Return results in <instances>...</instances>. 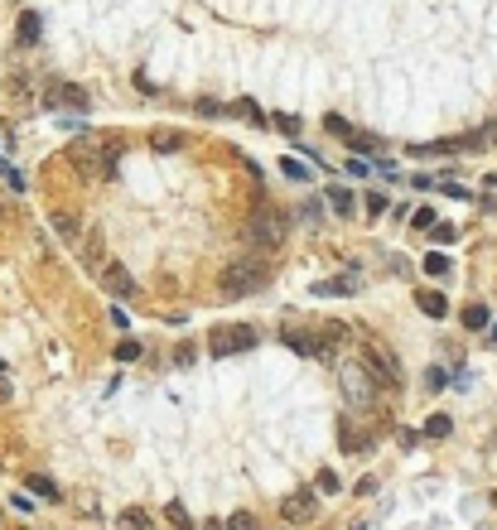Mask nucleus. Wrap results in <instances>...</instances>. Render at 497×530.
<instances>
[{
  "label": "nucleus",
  "instance_id": "72a5a7b5",
  "mask_svg": "<svg viewBox=\"0 0 497 530\" xmlns=\"http://www.w3.org/2000/svg\"><path fill=\"white\" fill-rule=\"evenodd\" d=\"M276 126H280L285 135H300V121H295V116H276Z\"/></svg>",
  "mask_w": 497,
  "mask_h": 530
},
{
  "label": "nucleus",
  "instance_id": "20e7f679",
  "mask_svg": "<svg viewBox=\"0 0 497 530\" xmlns=\"http://www.w3.org/2000/svg\"><path fill=\"white\" fill-rule=\"evenodd\" d=\"M362 367L377 371L372 381H382V386H391V391H396V386H401V376H406L401 362H396V352H391L387 343H367V347H362Z\"/></svg>",
  "mask_w": 497,
  "mask_h": 530
},
{
  "label": "nucleus",
  "instance_id": "9b49d317",
  "mask_svg": "<svg viewBox=\"0 0 497 530\" xmlns=\"http://www.w3.org/2000/svg\"><path fill=\"white\" fill-rule=\"evenodd\" d=\"M415 299H420V314L425 318H449V299L440 290H420Z\"/></svg>",
  "mask_w": 497,
  "mask_h": 530
},
{
  "label": "nucleus",
  "instance_id": "0eeeda50",
  "mask_svg": "<svg viewBox=\"0 0 497 530\" xmlns=\"http://www.w3.org/2000/svg\"><path fill=\"white\" fill-rule=\"evenodd\" d=\"M251 347H256V328H247V323L213 333V357H237V352H251Z\"/></svg>",
  "mask_w": 497,
  "mask_h": 530
},
{
  "label": "nucleus",
  "instance_id": "2f4dec72",
  "mask_svg": "<svg viewBox=\"0 0 497 530\" xmlns=\"http://www.w3.org/2000/svg\"><path fill=\"white\" fill-rule=\"evenodd\" d=\"M367 212L382 217V212H387V198H382V193H367Z\"/></svg>",
  "mask_w": 497,
  "mask_h": 530
},
{
  "label": "nucleus",
  "instance_id": "f704fd0d",
  "mask_svg": "<svg viewBox=\"0 0 497 530\" xmlns=\"http://www.w3.org/2000/svg\"><path fill=\"white\" fill-rule=\"evenodd\" d=\"M415 227H425V232H430V227H435V212L420 208V212H415Z\"/></svg>",
  "mask_w": 497,
  "mask_h": 530
},
{
  "label": "nucleus",
  "instance_id": "c9c22d12",
  "mask_svg": "<svg viewBox=\"0 0 497 530\" xmlns=\"http://www.w3.org/2000/svg\"><path fill=\"white\" fill-rule=\"evenodd\" d=\"M488 140H493V145H497V121H493V126H488Z\"/></svg>",
  "mask_w": 497,
  "mask_h": 530
},
{
  "label": "nucleus",
  "instance_id": "7c9ffc66",
  "mask_svg": "<svg viewBox=\"0 0 497 530\" xmlns=\"http://www.w3.org/2000/svg\"><path fill=\"white\" fill-rule=\"evenodd\" d=\"M314 482H319L324 492H338V473H333V468H319V477H314Z\"/></svg>",
  "mask_w": 497,
  "mask_h": 530
},
{
  "label": "nucleus",
  "instance_id": "9d476101",
  "mask_svg": "<svg viewBox=\"0 0 497 530\" xmlns=\"http://www.w3.org/2000/svg\"><path fill=\"white\" fill-rule=\"evenodd\" d=\"M314 511H319V502H314V492H304V487L280 502V516H285L290 526H295V521H314Z\"/></svg>",
  "mask_w": 497,
  "mask_h": 530
},
{
  "label": "nucleus",
  "instance_id": "c756f323",
  "mask_svg": "<svg viewBox=\"0 0 497 530\" xmlns=\"http://www.w3.org/2000/svg\"><path fill=\"white\" fill-rule=\"evenodd\" d=\"M430 237H435V246H449V241L459 237V227H449V222H444V227H430Z\"/></svg>",
  "mask_w": 497,
  "mask_h": 530
},
{
  "label": "nucleus",
  "instance_id": "bb28decb",
  "mask_svg": "<svg viewBox=\"0 0 497 530\" xmlns=\"http://www.w3.org/2000/svg\"><path fill=\"white\" fill-rule=\"evenodd\" d=\"M0 179H5V184L15 188V193H20V188H25V179H20V169H15V164H10V159H0Z\"/></svg>",
  "mask_w": 497,
  "mask_h": 530
},
{
  "label": "nucleus",
  "instance_id": "6ab92c4d",
  "mask_svg": "<svg viewBox=\"0 0 497 530\" xmlns=\"http://www.w3.org/2000/svg\"><path fill=\"white\" fill-rule=\"evenodd\" d=\"M464 328H473V333L488 328V304H469V309H464Z\"/></svg>",
  "mask_w": 497,
  "mask_h": 530
},
{
  "label": "nucleus",
  "instance_id": "b1692460",
  "mask_svg": "<svg viewBox=\"0 0 497 530\" xmlns=\"http://www.w3.org/2000/svg\"><path fill=\"white\" fill-rule=\"evenodd\" d=\"M140 352H145V347H140L136 338H121V343H116V362H136Z\"/></svg>",
  "mask_w": 497,
  "mask_h": 530
},
{
  "label": "nucleus",
  "instance_id": "2eb2a0df",
  "mask_svg": "<svg viewBox=\"0 0 497 530\" xmlns=\"http://www.w3.org/2000/svg\"><path fill=\"white\" fill-rule=\"evenodd\" d=\"M29 492H39L44 502H58V497H63V492L54 487V477H44V473H29Z\"/></svg>",
  "mask_w": 497,
  "mask_h": 530
},
{
  "label": "nucleus",
  "instance_id": "393cba45",
  "mask_svg": "<svg viewBox=\"0 0 497 530\" xmlns=\"http://www.w3.org/2000/svg\"><path fill=\"white\" fill-rule=\"evenodd\" d=\"M222 530H256V516H251V511H232Z\"/></svg>",
  "mask_w": 497,
  "mask_h": 530
},
{
  "label": "nucleus",
  "instance_id": "c85d7f7f",
  "mask_svg": "<svg viewBox=\"0 0 497 530\" xmlns=\"http://www.w3.org/2000/svg\"><path fill=\"white\" fill-rule=\"evenodd\" d=\"M324 126H329V131L338 135V140H348V135H353V126H348L343 116H324Z\"/></svg>",
  "mask_w": 497,
  "mask_h": 530
},
{
  "label": "nucleus",
  "instance_id": "5701e85b",
  "mask_svg": "<svg viewBox=\"0 0 497 530\" xmlns=\"http://www.w3.org/2000/svg\"><path fill=\"white\" fill-rule=\"evenodd\" d=\"M358 290V280H324V285H314V294H353Z\"/></svg>",
  "mask_w": 497,
  "mask_h": 530
},
{
  "label": "nucleus",
  "instance_id": "6e6552de",
  "mask_svg": "<svg viewBox=\"0 0 497 530\" xmlns=\"http://www.w3.org/2000/svg\"><path fill=\"white\" fill-rule=\"evenodd\" d=\"M338 381H343V396L353 400V405H367V400L377 396V381H372V376H367V367H358V362H353V367H343V376H338Z\"/></svg>",
  "mask_w": 497,
  "mask_h": 530
},
{
  "label": "nucleus",
  "instance_id": "aec40b11",
  "mask_svg": "<svg viewBox=\"0 0 497 530\" xmlns=\"http://www.w3.org/2000/svg\"><path fill=\"white\" fill-rule=\"evenodd\" d=\"M34 39H39V15L25 10V15H20V44H34Z\"/></svg>",
  "mask_w": 497,
  "mask_h": 530
},
{
  "label": "nucleus",
  "instance_id": "1a4fd4ad",
  "mask_svg": "<svg viewBox=\"0 0 497 530\" xmlns=\"http://www.w3.org/2000/svg\"><path fill=\"white\" fill-rule=\"evenodd\" d=\"M102 285H107V294H116V299H131V294H136V275L121 261H107L102 265Z\"/></svg>",
  "mask_w": 497,
  "mask_h": 530
},
{
  "label": "nucleus",
  "instance_id": "cd10ccee",
  "mask_svg": "<svg viewBox=\"0 0 497 530\" xmlns=\"http://www.w3.org/2000/svg\"><path fill=\"white\" fill-rule=\"evenodd\" d=\"M169 521H174V526H184V530H194V516H189V511H184V506L179 502H169V511H165Z\"/></svg>",
  "mask_w": 497,
  "mask_h": 530
},
{
  "label": "nucleus",
  "instance_id": "4c0bfd02",
  "mask_svg": "<svg viewBox=\"0 0 497 530\" xmlns=\"http://www.w3.org/2000/svg\"><path fill=\"white\" fill-rule=\"evenodd\" d=\"M0 367H5V362H0Z\"/></svg>",
  "mask_w": 497,
  "mask_h": 530
},
{
  "label": "nucleus",
  "instance_id": "7ed1b4c3",
  "mask_svg": "<svg viewBox=\"0 0 497 530\" xmlns=\"http://www.w3.org/2000/svg\"><path fill=\"white\" fill-rule=\"evenodd\" d=\"M68 164H73V174H78L83 184H97V179L107 174V150L92 145V140H73V145H68Z\"/></svg>",
  "mask_w": 497,
  "mask_h": 530
},
{
  "label": "nucleus",
  "instance_id": "473e14b6",
  "mask_svg": "<svg viewBox=\"0 0 497 530\" xmlns=\"http://www.w3.org/2000/svg\"><path fill=\"white\" fill-rule=\"evenodd\" d=\"M425 386H430V391H444V371L430 367V371H425Z\"/></svg>",
  "mask_w": 497,
  "mask_h": 530
},
{
  "label": "nucleus",
  "instance_id": "39448f33",
  "mask_svg": "<svg viewBox=\"0 0 497 530\" xmlns=\"http://www.w3.org/2000/svg\"><path fill=\"white\" fill-rule=\"evenodd\" d=\"M44 106H54V111H87L92 106V97H87V87H78V82H63V78H54L49 87H44Z\"/></svg>",
  "mask_w": 497,
  "mask_h": 530
},
{
  "label": "nucleus",
  "instance_id": "f257e3e1",
  "mask_svg": "<svg viewBox=\"0 0 497 530\" xmlns=\"http://www.w3.org/2000/svg\"><path fill=\"white\" fill-rule=\"evenodd\" d=\"M218 285H222V299H242V294L266 285V265H261V256H237V261L222 265Z\"/></svg>",
  "mask_w": 497,
  "mask_h": 530
},
{
  "label": "nucleus",
  "instance_id": "412c9836",
  "mask_svg": "<svg viewBox=\"0 0 497 530\" xmlns=\"http://www.w3.org/2000/svg\"><path fill=\"white\" fill-rule=\"evenodd\" d=\"M425 275L444 280V275H449V256H444V251H430V256H425Z\"/></svg>",
  "mask_w": 497,
  "mask_h": 530
},
{
  "label": "nucleus",
  "instance_id": "4be33fe9",
  "mask_svg": "<svg viewBox=\"0 0 497 530\" xmlns=\"http://www.w3.org/2000/svg\"><path fill=\"white\" fill-rule=\"evenodd\" d=\"M237 116H242V121H251V126H266V116H261V106L251 102V97H242V102H237Z\"/></svg>",
  "mask_w": 497,
  "mask_h": 530
},
{
  "label": "nucleus",
  "instance_id": "dca6fc26",
  "mask_svg": "<svg viewBox=\"0 0 497 530\" xmlns=\"http://www.w3.org/2000/svg\"><path fill=\"white\" fill-rule=\"evenodd\" d=\"M54 232L63 241H78V232H83V227H78V217H73V212H54Z\"/></svg>",
  "mask_w": 497,
  "mask_h": 530
},
{
  "label": "nucleus",
  "instance_id": "ddd939ff",
  "mask_svg": "<svg viewBox=\"0 0 497 530\" xmlns=\"http://www.w3.org/2000/svg\"><path fill=\"white\" fill-rule=\"evenodd\" d=\"M116 526H121V530H150V511H140V506H126V511L116 516Z\"/></svg>",
  "mask_w": 497,
  "mask_h": 530
},
{
  "label": "nucleus",
  "instance_id": "f03ea898",
  "mask_svg": "<svg viewBox=\"0 0 497 530\" xmlns=\"http://www.w3.org/2000/svg\"><path fill=\"white\" fill-rule=\"evenodd\" d=\"M247 237L261 246V251H276L280 241L290 237V212L276 208V203H261V208L251 212V222H247Z\"/></svg>",
  "mask_w": 497,
  "mask_h": 530
},
{
  "label": "nucleus",
  "instance_id": "a878e982",
  "mask_svg": "<svg viewBox=\"0 0 497 530\" xmlns=\"http://www.w3.org/2000/svg\"><path fill=\"white\" fill-rule=\"evenodd\" d=\"M179 145H184V135H174V131H155V150H179Z\"/></svg>",
  "mask_w": 497,
  "mask_h": 530
},
{
  "label": "nucleus",
  "instance_id": "f8f14e48",
  "mask_svg": "<svg viewBox=\"0 0 497 530\" xmlns=\"http://www.w3.org/2000/svg\"><path fill=\"white\" fill-rule=\"evenodd\" d=\"M329 208L338 212V217H353V212H358V198H353L348 188H338V184H333V188H329Z\"/></svg>",
  "mask_w": 497,
  "mask_h": 530
},
{
  "label": "nucleus",
  "instance_id": "a211bd4d",
  "mask_svg": "<svg viewBox=\"0 0 497 530\" xmlns=\"http://www.w3.org/2000/svg\"><path fill=\"white\" fill-rule=\"evenodd\" d=\"M280 174H285V179H295V184H314V174L304 169L300 159H280Z\"/></svg>",
  "mask_w": 497,
  "mask_h": 530
},
{
  "label": "nucleus",
  "instance_id": "e433bc0d",
  "mask_svg": "<svg viewBox=\"0 0 497 530\" xmlns=\"http://www.w3.org/2000/svg\"><path fill=\"white\" fill-rule=\"evenodd\" d=\"M488 343H497V323H493V333H488Z\"/></svg>",
  "mask_w": 497,
  "mask_h": 530
},
{
  "label": "nucleus",
  "instance_id": "f3484780",
  "mask_svg": "<svg viewBox=\"0 0 497 530\" xmlns=\"http://www.w3.org/2000/svg\"><path fill=\"white\" fill-rule=\"evenodd\" d=\"M449 434H454V420H449V415H430V420H425V439H449Z\"/></svg>",
  "mask_w": 497,
  "mask_h": 530
},
{
  "label": "nucleus",
  "instance_id": "4468645a",
  "mask_svg": "<svg viewBox=\"0 0 497 530\" xmlns=\"http://www.w3.org/2000/svg\"><path fill=\"white\" fill-rule=\"evenodd\" d=\"M338 444H343V453H362V449H367V439H362V434H358L348 420L338 424Z\"/></svg>",
  "mask_w": 497,
  "mask_h": 530
},
{
  "label": "nucleus",
  "instance_id": "423d86ee",
  "mask_svg": "<svg viewBox=\"0 0 497 530\" xmlns=\"http://www.w3.org/2000/svg\"><path fill=\"white\" fill-rule=\"evenodd\" d=\"M333 343H343V328H329V338H314V333H300V328H285V347H295L304 357H329Z\"/></svg>",
  "mask_w": 497,
  "mask_h": 530
}]
</instances>
